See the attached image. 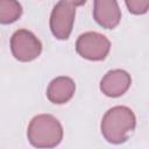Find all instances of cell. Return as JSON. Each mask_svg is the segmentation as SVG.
<instances>
[{
	"label": "cell",
	"instance_id": "5b68a950",
	"mask_svg": "<svg viewBox=\"0 0 149 149\" xmlns=\"http://www.w3.org/2000/svg\"><path fill=\"white\" fill-rule=\"evenodd\" d=\"M76 6L66 0H59L50 15V29L58 40H68L74 22Z\"/></svg>",
	"mask_w": 149,
	"mask_h": 149
},
{
	"label": "cell",
	"instance_id": "8fae6325",
	"mask_svg": "<svg viewBox=\"0 0 149 149\" xmlns=\"http://www.w3.org/2000/svg\"><path fill=\"white\" fill-rule=\"evenodd\" d=\"M66 1L71 2L73 6H83L86 2V0H66Z\"/></svg>",
	"mask_w": 149,
	"mask_h": 149
},
{
	"label": "cell",
	"instance_id": "30bf717a",
	"mask_svg": "<svg viewBox=\"0 0 149 149\" xmlns=\"http://www.w3.org/2000/svg\"><path fill=\"white\" fill-rule=\"evenodd\" d=\"M128 10L132 14L141 15L148 12L149 0H125Z\"/></svg>",
	"mask_w": 149,
	"mask_h": 149
},
{
	"label": "cell",
	"instance_id": "ba28073f",
	"mask_svg": "<svg viewBox=\"0 0 149 149\" xmlns=\"http://www.w3.org/2000/svg\"><path fill=\"white\" fill-rule=\"evenodd\" d=\"M76 84L70 77L61 76L52 79L47 88V97L52 104L62 105L68 102L74 94Z\"/></svg>",
	"mask_w": 149,
	"mask_h": 149
},
{
	"label": "cell",
	"instance_id": "277c9868",
	"mask_svg": "<svg viewBox=\"0 0 149 149\" xmlns=\"http://www.w3.org/2000/svg\"><path fill=\"white\" fill-rule=\"evenodd\" d=\"M10 50L15 59L20 62H30L40 56L42 43L31 31L19 29L12 35Z\"/></svg>",
	"mask_w": 149,
	"mask_h": 149
},
{
	"label": "cell",
	"instance_id": "9c48e42d",
	"mask_svg": "<svg viewBox=\"0 0 149 149\" xmlns=\"http://www.w3.org/2000/svg\"><path fill=\"white\" fill-rule=\"evenodd\" d=\"M22 14V7L17 0H0V23L15 22Z\"/></svg>",
	"mask_w": 149,
	"mask_h": 149
},
{
	"label": "cell",
	"instance_id": "8992f818",
	"mask_svg": "<svg viewBox=\"0 0 149 149\" xmlns=\"http://www.w3.org/2000/svg\"><path fill=\"white\" fill-rule=\"evenodd\" d=\"M132 78L130 74L121 69L108 71L100 81L101 92L111 98H118L125 94L130 87Z\"/></svg>",
	"mask_w": 149,
	"mask_h": 149
},
{
	"label": "cell",
	"instance_id": "6da1fadb",
	"mask_svg": "<svg viewBox=\"0 0 149 149\" xmlns=\"http://www.w3.org/2000/svg\"><path fill=\"white\" fill-rule=\"evenodd\" d=\"M136 126L133 111L126 106L109 108L101 120V134L109 143L120 144L128 140Z\"/></svg>",
	"mask_w": 149,
	"mask_h": 149
},
{
	"label": "cell",
	"instance_id": "52a82bcc",
	"mask_svg": "<svg viewBox=\"0 0 149 149\" xmlns=\"http://www.w3.org/2000/svg\"><path fill=\"white\" fill-rule=\"evenodd\" d=\"M94 20L106 29L115 28L121 20V10L116 0H94Z\"/></svg>",
	"mask_w": 149,
	"mask_h": 149
},
{
	"label": "cell",
	"instance_id": "7a4b0ae2",
	"mask_svg": "<svg viewBox=\"0 0 149 149\" xmlns=\"http://www.w3.org/2000/svg\"><path fill=\"white\" fill-rule=\"evenodd\" d=\"M27 136L31 146L36 148H54L63 139V127L51 114H40L31 119Z\"/></svg>",
	"mask_w": 149,
	"mask_h": 149
},
{
	"label": "cell",
	"instance_id": "3957f363",
	"mask_svg": "<svg viewBox=\"0 0 149 149\" xmlns=\"http://www.w3.org/2000/svg\"><path fill=\"white\" fill-rule=\"evenodd\" d=\"M111 49L109 40L99 33L87 31L81 34L76 42V51L88 61H102Z\"/></svg>",
	"mask_w": 149,
	"mask_h": 149
}]
</instances>
